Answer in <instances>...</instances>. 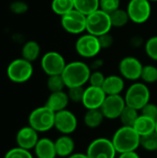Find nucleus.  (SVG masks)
Returning <instances> with one entry per match:
<instances>
[{"instance_id":"nucleus-40","label":"nucleus","mask_w":157,"mask_h":158,"mask_svg":"<svg viewBox=\"0 0 157 158\" xmlns=\"http://www.w3.org/2000/svg\"><path fill=\"white\" fill-rule=\"evenodd\" d=\"M104 62L102 59H95L92 64H91V69L92 70H99V69L103 66Z\"/></svg>"},{"instance_id":"nucleus-6","label":"nucleus","mask_w":157,"mask_h":158,"mask_svg":"<svg viewBox=\"0 0 157 158\" xmlns=\"http://www.w3.org/2000/svg\"><path fill=\"white\" fill-rule=\"evenodd\" d=\"M6 74L11 81L15 83H24L31 78L33 67L31 62L23 57L17 58L8 65Z\"/></svg>"},{"instance_id":"nucleus-3","label":"nucleus","mask_w":157,"mask_h":158,"mask_svg":"<svg viewBox=\"0 0 157 158\" xmlns=\"http://www.w3.org/2000/svg\"><path fill=\"white\" fill-rule=\"evenodd\" d=\"M126 105L139 111L150 102L151 91L147 84L143 81H134L130 84L124 95Z\"/></svg>"},{"instance_id":"nucleus-31","label":"nucleus","mask_w":157,"mask_h":158,"mask_svg":"<svg viewBox=\"0 0 157 158\" xmlns=\"http://www.w3.org/2000/svg\"><path fill=\"white\" fill-rule=\"evenodd\" d=\"M144 50L148 57L157 61V35L150 37L146 41Z\"/></svg>"},{"instance_id":"nucleus-39","label":"nucleus","mask_w":157,"mask_h":158,"mask_svg":"<svg viewBox=\"0 0 157 158\" xmlns=\"http://www.w3.org/2000/svg\"><path fill=\"white\" fill-rule=\"evenodd\" d=\"M117 158H141V156L136 151H132V152H126V153L118 154Z\"/></svg>"},{"instance_id":"nucleus-19","label":"nucleus","mask_w":157,"mask_h":158,"mask_svg":"<svg viewBox=\"0 0 157 158\" xmlns=\"http://www.w3.org/2000/svg\"><path fill=\"white\" fill-rule=\"evenodd\" d=\"M106 95L121 94L125 89V79L120 75H109L105 77L102 86Z\"/></svg>"},{"instance_id":"nucleus-22","label":"nucleus","mask_w":157,"mask_h":158,"mask_svg":"<svg viewBox=\"0 0 157 158\" xmlns=\"http://www.w3.org/2000/svg\"><path fill=\"white\" fill-rule=\"evenodd\" d=\"M105 119L101 109H88L83 116L84 125L91 130L99 128Z\"/></svg>"},{"instance_id":"nucleus-5","label":"nucleus","mask_w":157,"mask_h":158,"mask_svg":"<svg viewBox=\"0 0 157 158\" xmlns=\"http://www.w3.org/2000/svg\"><path fill=\"white\" fill-rule=\"evenodd\" d=\"M112 28L110 15L100 8L87 16L86 31L88 33L99 37L110 32Z\"/></svg>"},{"instance_id":"nucleus-14","label":"nucleus","mask_w":157,"mask_h":158,"mask_svg":"<svg viewBox=\"0 0 157 158\" xmlns=\"http://www.w3.org/2000/svg\"><path fill=\"white\" fill-rule=\"evenodd\" d=\"M126 106L124 96L121 94L106 95L100 109L106 119L115 120L119 118Z\"/></svg>"},{"instance_id":"nucleus-7","label":"nucleus","mask_w":157,"mask_h":158,"mask_svg":"<svg viewBox=\"0 0 157 158\" xmlns=\"http://www.w3.org/2000/svg\"><path fill=\"white\" fill-rule=\"evenodd\" d=\"M86 155L89 158H117L118 152L109 138L98 137L87 146Z\"/></svg>"},{"instance_id":"nucleus-25","label":"nucleus","mask_w":157,"mask_h":158,"mask_svg":"<svg viewBox=\"0 0 157 158\" xmlns=\"http://www.w3.org/2000/svg\"><path fill=\"white\" fill-rule=\"evenodd\" d=\"M53 12L60 17L74 9L73 0H53L51 4Z\"/></svg>"},{"instance_id":"nucleus-42","label":"nucleus","mask_w":157,"mask_h":158,"mask_svg":"<svg viewBox=\"0 0 157 158\" xmlns=\"http://www.w3.org/2000/svg\"><path fill=\"white\" fill-rule=\"evenodd\" d=\"M155 132L157 133V119L156 121H155Z\"/></svg>"},{"instance_id":"nucleus-13","label":"nucleus","mask_w":157,"mask_h":158,"mask_svg":"<svg viewBox=\"0 0 157 158\" xmlns=\"http://www.w3.org/2000/svg\"><path fill=\"white\" fill-rule=\"evenodd\" d=\"M78 125V118L72 111L64 109L56 113L54 129H56L60 134L71 135L77 131Z\"/></svg>"},{"instance_id":"nucleus-29","label":"nucleus","mask_w":157,"mask_h":158,"mask_svg":"<svg viewBox=\"0 0 157 158\" xmlns=\"http://www.w3.org/2000/svg\"><path fill=\"white\" fill-rule=\"evenodd\" d=\"M141 147L150 153L157 152V133L155 131L141 137Z\"/></svg>"},{"instance_id":"nucleus-2","label":"nucleus","mask_w":157,"mask_h":158,"mask_svg":"<svg viewBox=\"0 0 157 158\" xmlns=\"http://www.w3.org/2000/svg\"><path fill=\"white\" fill-rule=\"evenodd\" d=\"M118 154L137 151L141 147V136L132 127L121 126L111 138Z\"/></svg>"},{"instance_id":"nucleus-38","label":"nucleus","mask_w":157,"mask_h":158,"mask_svg":"<svg viewBox=\"0 0 157 158\" xmlns=\"http://www.w3.org/2000/svg\"><path fill=\"white\" fill-rule=\"evenodd\" d=\"M98 38H99V42H100L102 49H107L113 45L114 39H113V36L110 34V32L103 34V35L99 36Z\"/></svg>"},{"instance_id":"nucleus-4","label":"nucleus","mask_w":157,"mask_h":158,"mask_svg":"<svg viewBox=\"0 0 157 158\" xmlns=\"http://www.w3.org/2000/svg\"><path fill=\"white\" fill-rule=\"evenodd\" d=\"M56 113L45 105L33 109L28 118L29 125L39 133H43L51 131L55 127Z\"/></svg>"},{"instance_id":"nucleus-16","label":"nucleus","mask_w":157,"mask_h":158,"mask_svg":"<svg viewBox=\"0 0 157 158\" xmlns=\"http://www.w3.org/2000/svg\"><path fill=\"white\" fill-rule=\"evenodd\" d=\"M39 132L30 125L20 128L16 134L17 146L31 151L39 141Z\"/></svg>"},{"instance_id":"nucleus-23","label":"nucleus","mask_w":157,"mask_h":158,"mask_svg":"<svg viewBox=\"0 0 157 158\" xmlns=\"http://www.w3.org/2000/svg\"><path fill=\"white\" fill-rule=\"evenodd\" d=\"M22 57L30 62L35 61L41 54V47L39 44L35 41H29L27 42L21 50Z\"/></svg>"},{"instance_id":"nucleus-30","label":"nucleus","mask_w":157,"mask_h":158,"mask_svg":"<svg viewBox=\"0 0 157 158\" xmlns=\"http://www.w3.org/2000/svg\"><path fill=\"white\" fill-rule=\"evenodd\" d=\"M47 88L51 93L55 92H60L64 91L66 87L64 79L62 75H53V76H48L47 82H46Z\"/></svg>"},{"instance_id":"nucleus-24","label":"nucleus","mask_w":157,"mask_h":158,"mask_svg":"<svg viewBox=\"0 0 157 158\" xmlns=\"http://www.w3.org/2000/svg\"><path fill=\"white\" fill-rule=\"evenodd\" d=\"M74 8L88 16L100 8V0H73Z\"/></svg>"},{"instance_id":"nucleus-36","label":"nucleus","mask_w":157,"mask_h":158,"mask_svg":"<svg viewBox=\"0 0 157 158\" xmlns=\"http://www.w3.org/2000/svg\"><path fill=\"white\" fill-rule=\"evenodd\" d=\"M141 114L143 116H146L148 118H153L156 121L157 119V105L149 102L147 105H145L143 109L141 110Z\"/></svg>"},{"instance_id":"nucleus-8","label":"nucleus","mask_w":157,"mask_h":158,"mask_svg":"<svg viewBox=\"0 0 157 158\" xmlns=\"http://www.w3.org/2000/svg\"><path fill=\"white\" fill-rule=\"evenodd\" d=\"M75 49L78 55L83 58H93L102 50L99 38L91 33H85L81 35L76 43Z\"/></svg>"},{"instance_id":"nucleus-37","label":"nucleus","mask_w":157,"mask_h":158,"mask_svg":"<svg viewBox=\"0 0 157 158\" xmlns=\"http://www.w3.org/2000/svg\"><path fill=\"white\" fill-rule=\"evenodd\" d=\"M10 9L16 14H23L28 10V5L22 1H16L11 4Z\"/></svg>"},{"instance_id":"nucleus-41","label":"nucleus","mask_w":157,"mask_h":158,"mask_svg":"<svg viewBox=\"0 0 157 158\" xmlns=\"http://www.w3.org/2000/svg\"><path fill=\"white\" fill-rule=\"evenodd\" d=\"M68 158H89L88 156L86 155V153H80V152H75L74 154H72Z\"/></svg>"},{"instance_id":"nucleus-20","label":"nucleus","mask_w":157,"mask_h":158,"mask_svg":"<svg viewBox=\"0 0 157 158\" xmlns=\"http://www.w3.org/2000/svg\"><path fill=\"white\" fill-rule=\"evenodd\" d=\"M69 102L70 101L68 93H66L65 91H60L51 93L46 100L45 106L49 107L52 111L56 113L64 109H67Z\"/></svg>"},{"instance_id":"nucleus-43","label":"nucleus","mask_w":157,"mask_h":158,"mask_svg":"<svg viewBox=\"0 0 157 158\" xmlns=\"http://www.w3.org/2000/svg\"><path fill=\"white\" fill-rule=\"evenodd\" d=\"M150 2H157V0H149Z\"/></svg>"},{"instance_id":"nucleus-32","label":"nucleus","mask_w":157,"mask_h":158,"mask_svg":"<svg viewBox=\"0 0 157 158\" xmlns=\"http://www.w3.org/2000/svg\"><path fill=\"white\" fill-rule=\"evenodd\" d=\"M4 158H34V156L31 151L17 146L8 150Z\"/></svg>"},{"instance_id":"nucleus-21","label":"nucleus","mask_w":157,"mask_h":158,"mask_svg":"<svg viewBox=\"0 0 157 158\" xmlns=\"http://www.w3.org/2000/svg\"><path fill=\"white\" fill-rule=\"evenodd\" d=\"M132 128L142 137L155 131V120L140 114Z\"/></svg>"},{"instance_id":"nucleus-12","label":"nucleus","mask_w":157,"mask_h":158,"mask_svg":"<svg viewBox=\"0 0 157 158\" xmlns=\"http://www.w3.org/2000/svg\"><path fill=\"white\" fill-rule=\"evenodd\" d=\"M143 65L135 56H128L123 57L118 64V70L120 76L125 80L130 81H138L141 80Z\"/></svg>"},{"instance_id":"nucleus-17","label":"nucleus","mask_w":157,"mask_h":158,"mask_svg":"<svg viewBox=\"0 0 157 158\" xmlns=\"http://www.w3.org/2000/svg\"><path fill=\"white\" fill-rule=\"evenodd\" d=\"M55 145L58 157L68 158L75 153L76 143L71 135L61 134L55 141Z\"/></svg>"},{"instance_id":"nucleus-34","label":"nucleus","mask_w":157,"mask_h":158,"mask_svg":"<svg viewBox=\"0 0 157 158\" xmlns=\"http://www.w3.org/2000/svg\"><path fill=\"white\" fill-rule=\"evenodd\" d=\"M120 7V0H100V9L111 14Z\"/></svg>"},{"instance_id":"nucleus-1","label":"nucleus","mask_w":157,"mask_h":158,"mask_svg":"<svg viewBox=\"0 0 157 158\" xmlns=\"http://www.w3.org/2000/svg\"><path fill=\"white\" fill-rule=\"evenodd\" d=\"M92 73L90 65L82 61H72L67 63L62 77L67 88L84 86L89 82Z\"/></svg>"},{"instance_id":"nucleus-9","label":"nucleus","mask_w":157,"mask_h":158,"mask_svg":"<svg viewBox=\"0 0 157 158\" xmlns=\"http://www.w3.org/2000/svg\"><path fill=\"white\" fill-rule=\"evenodd\" d=\"M87 16L75 8L61 17V26L70 34H81L86 31Z\"/></svg>"},{"instance_id":"nucleus-27","label":"nucleus","mask_w":157,"mask_h":158,"mask_svg":"<svg viewBox=\"0 0 157 158\" xmlns=\"http://www.w3.org/2000/svg\"><path fill=\"white\" fill-rule=\"evenodd\" d=\"M139 116H140L139 110L126 106V107L122 111V113H121L118 119L120 120L122 126L132 127Z\"/></svg>"},{"instance_id":"nucleus-18","label":"nucleus","mask_w":157,"mask_h":158,"mask_svg":"<svg viewBox=\"0 0 157 158\" xmlns=\"http://www.w3.org/2000/svg\"><path fill=\"white\" fill-rule=\"evenodd\" d=\"M34 156L36 158H56V151L55 141L50 138H40L34 149Z\"/></svg>"},{"instance_id":"nucleus-33","label":"nucleus","mask_w":157,"mask_h":158,"mask_svg":"<svg viewBox=\"0 0 157 158\" xmlns=\"http://www.w3.org/2000/svg\"><path fill=\"white\" fill-rule=\"evenodd\" d=\"M84 90H85L84 86L68 88V95L69 101L72 103H76V104H79V103L81 104L83 94H84Z\"/></svg>"},{"instance_id":"nucleus-11","label":"nucleus","mask_w":157,"mask_h":158,"mask_svg":"<svg viewBox=\"0 0 157 158\" xmlns=\"http://www.w3.org/2000/svg\"><path fill=\"white\" fill-rule=\"evenodd\" d=\"M66 60L64 56L56 51H49L45 53L41 59V67L47 76L61 75L66 68Z\"/></svg>"},{"instance_id":"nucleus-28","label":"nucleus","mask_w":157,"mask_h":158,"mask_svg":"<svg viewBox=\"0 0 157 158\" xmlns=\"http://www.w3.org/2000/svg\"><path fill=\"white\" fill-rule=\"evenodd\" d=\"M141 80L147 85L155 83L157 81V67L154 65L143 66Z\"/></svg>"},{"instance_id":"nucleus-10","label":"nucleus","mask_w":157,"mask_h":158,"mask_svg":"<svg viewBox=\"0 0 157 158\" xmlns=\"http://www.w3.org/2000/svg\"><path fill=\"white\" fill-rule=\"evenodd\" d=\"M126 10L130 21L135 24H143L152 14L151 2L149 0H130Z\"/></svg>"},{"instance_id":"nucleus-44","label":"nucleus","mask_w":157,"mask_h":158,"mask_svg":"<svg viewBox=\"0 0 157 158\" xmlns=\"http://www.w3.org/2000/svg\"><path fill=\"white\" fill-rule=\"evenodd\" d=\"M156 154H157V152H156Z\"/></svg>"},{"instance_id":"nucleus-26","label":"nucleus","mask_w":157,"mask_h":158,"mask_svg":"<svg viewBox=\"0 0 157 158\" xmlns=\"http://www.w3.org/2000/svg\"><path fill=\"white\" fill-rule=\"evenodd\" d=\"M110 15L112 26L115 28H122L128 24L130 21V17L126 9L118 8L117 10L113 11Z\"/></svg>"},{"instance_id":"nucleus-35","label":"nucleus","mask_w":157,"mask_h":158,"mask_svg":"<svg viewBox=\"0 0 157 158\" xmlns=\"http://www.w3.org/2000/svg\"><path fill=\"white\" fill-rule=\"evenodd\" d=\"M105 77L106 76H105V74L100 70H92V73L89 79V83L92 86L102 87L105 80Z\"/></svg>"},{"instance_id":"nucleus-15","label":"nucleus","mask_w":157,"mask_h":158,"mask_svg":"<svg viewBox=\"0 0 157 158\" xmlns=\"http://www.w3.org/2000/svg\"><path fill=\"white\" fill-rule=\"evenodd\" d=\"M106 97V94L103 90L102 87H95L89 85L84 90V94L82 98V106L88 109H99L101 108L105 99Z\"/></svg>"}]
</instances>
